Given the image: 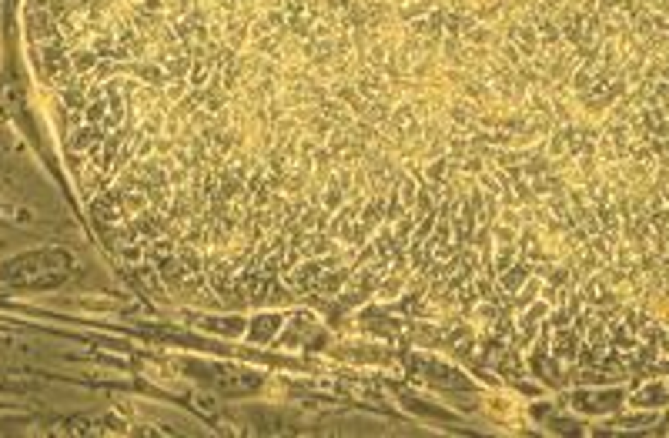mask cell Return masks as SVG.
Returning <instances> with one entry per match:
<instances>
[{"instance_id":"obj_1","label":"cell","mask_w":669,"mask_h":438,"mask_svg":"<svg viewBox=\"0 0 669 438\" xmlns=\"http://www.w3.org/2000/svg\"><path fill=\"white\" fill-rule=\"evenodd\" d=\"M669 0H34L90 218L174 304H315L562 378L669 174Z\"/></svg>"}]
</instances>
